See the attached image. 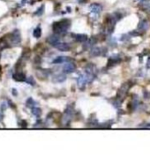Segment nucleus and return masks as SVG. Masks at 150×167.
<instances>
[{"mask_svg": "<svg viewBox=\"0 0 150 167\" xmlns=\"http://www.w3.org/2000/svg\"><path fill=\"white\" fill-rule=\"evenodd\" d=\"M8 35L10 36L9 41H10L11 44L16 46L21 43V35H20V32L19 29H14Z\"/></svg>", "mask_w": 150, "mask_h": 167, "instance_id": "f03ea898", "label": "nucleus"}, {"mask_svg": "<svg viewBox=\"0 0 150 167\" xmlns=\"http://www.w3.org/2000/svg\"><path fill=\"white\" fill-rule=\"evenodd\" d=\"M87 42H88V43H87V46H85V47H86V48H88V47H90V46L94 45V44L96 43V40H95L94 38H92V39H90V40L88 39Z\"/></svg>", "mask_w": 150, "mask_h": 167, "instance_id": "aec40b11", "label": "nucleus"}, {"mask_svg": "<svg viewBox=\"0 0 150 167\" xmlns=\"http://www.w3.org/2000/svg\"><path fill=\"white\" fill-rule=\"evenodd\" d=\"M0 71H1V66H0Z\"/></svg>", "mask_w": 150, "mask_h": 167, "instance_id": "cd10ccee", "label": "nucleus"}, {"mask_svg": "<svg viewBox=\"0 0 150 167\" xmlns=\"http://www.w3.org/2000/svg\"><path fill=\"white\" fill-rule=\"evenodd\" d=\"M73 115H74V110L73 108L71 107H67V109L65 110V112H64V121L65 120V122L71 121L72 118H73Z\"/></svg>", "mask_w": 150, "mask_h": 167, "instance_id": "423d86ee", "label": "nucleus"}, {"mask_svg": "<svg viewBox=\"0 0 150 167\" xmlns=\"http://www.w3.org/2000/svg\"><path fill=\"white\" fill-rule=\"evenodd\" d=\"M44 5H42L41 6V8H39L38 9V11L34 14H37V15H40V14H42L43 13H44Z\"/></svg>", "mask_w": 150, "mask_h": 167, "instance_id": "5701e85b", "label": "nucleus"}, {"mask_svg": "<svg viewBox=\"0 0 150 167\" xmlns=\"http://www.w3.org/2000/svg\"><path fill=\"white\" fill-rule=\"evenodd\" d=\"M130 89V83L128 82H125L122 85V87L120 88V90L118 92V96H117V99L122 103V101L125 98L126 96V94Z\"/></svg>", "mask_w": 150, "mask_h": 167, "instance_id": "7ed1b4c3", "label": "nucleus"}, {"mask_svg": "<svg viewBox=\"0 0 150 167\" xmlns=\"http://www.w3.org/2000/svg\"><path fill=\"white\" fill-rule=\"evenodd\" d=\"M120 59L119 58H110V59H109V62H108V66L110 67V66H112V65H116V64H118V62H120Z\"/></svg>", "mask_w": 150, "mask_h": 167, "instance_id": "6ab92c4d", "label": "nucleus"}, {"mask_svg": "<svg viewBox=\"0 0 150 167\" xmlns=\"http://www.w3.org/2000/svg\"><path fill=\"white\" fill-rule=\"evenodd\" d=\"M139 1H140V2H142V1H143V0H139Z\"/></svg>", "mask_w": 150, "mask_h": 167, "instance_id": "bb28decb", "label": "nucleus"}, {"mask_svg": "<svg viewBox=\"0 0 150 167\" xmlns=\"http://www.w3.org/2000/svg\"><path fill=\"white\" fill-rule=\"evenodd\" d=\"M75 70H76V65H75L74 62H68L63 67V72L64 74L74 73V72H75Z\"/></svg>", "mask_w": 150, "mask_h": 167, "instance_id": "39448f33", "label": "nucleus"}, {"mask_svg": "<svg viewBox=\"0 0 150 167\" xmlns=\"http://www.w3.org/2000/svg\"><path fill=\"white\" fill-rule=\"evenodd\" d=\"M33 35H34V37H35V38H40V37H41V35H42V29H41L40 26L36 27V28L34 29Z\"/></svg>", "mask_w": 150, "mask_h": 167, "instance_id": "a211bd4d", "label": "nucleus"}, {"mask_svg": "<svg viewBox=\"0 0 150 167\" xmlns=\"http://www.w3.org/2000/svg\"><path fill=\"white\" fill-rule=\"evenodd\" d=\"M65 79H66V76L64 75V74H58L55 77H53L52 80H53L54 82H63V81L65 80Z\"/></svg>", "mask_w": 150, "mask_h": 167, "instance_id": "dca6fc26", "label": "nucleus"}, {"mask_svg": "<svg viewBox=\"0 0 150 167\" xmlns=\"http://www.w3.org/2000/svg\"><path fill=\"white\" fill-rule=\"evenodd\" d=\"M7 47H9V44H8L6 36L1 37L0 38V51H2L3 50L6 49Z\"/></svg>", "mask_w": 150, "mask_h": 167, "instance_id": "ddd939ff", "label": "nucleus"}, {"mask_svg": "<svg viewBox=\"0 0 150 167\" xmlns=\"http://www.w3.org/2000/svg\"><path fill=\"white\" fill-rule=\"evenodd\" d=\"M27 105L30 107H34L35 105V102L32 98H28V101H27Z\"/></svg>", "mask_w": 150, "mask_h": 167, "instance_id": "412c9836", "label": "nucleus"}, {"mask_svg": "<svg viewBox=\"0 0 150 167\" xmlns=\"http://www.w3.org/2000/svg\"><path fill=\"white\" fill-rule=\"evenodd\" d=\"M104 52H105V49L104 48H94L92 49L91 52H90V56L91 57H96V56H100L103 55Z\"/></svg>", "mask_w": 150, "mask_h": 167, "instance_id": "1a4fd4ad", "label": "nucleus"}, {"mask_svg": "<svg viewBox=\"0 0 150 167\" xmlns=\"http://www.w3.org/2000/svg\"><path fill=\"white\" fill-rule=\"evenodd\" d=\"M26 82L29 83L30 85H34V84H35V82H34V79H33L32 77H29L28 79H27Z\"/></svg>", "mask_w": 150, "mask_h": 167, "instance_id": "4be33fe9", "label": "nucleus"}, {"mask_svg": "<svg viewBox=\"0 0 150 167\" xmlns=\"http://www.w3.org/2000/svg\"><path fill=\"white\" fill-rule=\"evenodd\" d=\"M102 5H100L99 4H92L89 5V10L91 13L94 14H98L102 12Z\"/></svg>", "mask_w": 150, "mask_h": 167, "instance_id": "0eeeda50", "label": "nucleus"}, {"mask_svg": "<svg viewBox=\"0 0 150 167\" xmlns=\"http://www.w3.org/2000/svg\"><path fill=\"white\" fill-rule=\"evenodd\" d=\"M140 127H145V128H150V123H147L145 125H140Z\"/></svg>", "mask_w": 150, "mask_h": 167, "instance_id": "393cba45", "label": "nucleus"}, {"mask_svg": "<svg viewBox=\"0 0 150 167\" xmlns=\"http://www.w3.org/2000/svg\"><path fill=\"white\" fill-rule=\"evenodd\" d=\"M0 57H1V54H0Z\"/></svg>", "mask_w": 150, "mask_h": 167, "instance_id": "c85d7f7f", "label": "nucleus"}, {"mask_svg": "<svg viewBox=\"0 0 150 167\" xmlns=\"http://www.w3.org/2000/svg\"><path fill=\"white\" fill-rule=\"evenodd\" d=\"M31 111H32L33 115H34L36 118H39V117L42 115V110H41L39 107H35V106L32 107Z\"/></svg>", "mask_w": 150, "mask_h": 167, "instance_id": "f3484780", "label": "nucleus"}, {"mask_svg": "<svg viewBox=\"0 0 150 167\" xmlns=\"http://www.w3.org/2000/svg\"><path fill=\"white\" fill-rule=\"evenodd\" d=\"M77 83H78V86L80 88V89H84L88 83H90L89 79L88 77L86 75V74H80V76L78 77L77 79Z\"/></svg>", "mask_w": 150, "mask_h": 167, "instance_id": "20e7f679", "label": "nucleus"}, {"mask_svg": "<svg viewBox=\"0 0 150 167\" xmlns=\"http://www.w3.org/2000/svg\"><path fill=\"white\" fill-rule=\"evenodd\" d=\"M147 67H148V69H150V57L148 58V61H147Z\"/></svg>", "mask_w": 150, "mask_h": 167, "instance_id": "a878e982", "label": "nucleus"}, {"mask_svg": "<svg viewBox=\"0 0 150 167\" xmlns=\"http://www.w3.org/2000/svg\"><path fill=\"white\" fill-rule=\"evenodd\" d=\"M75 40L80 43H84L88 41V35H83V34H80V35H76L74 36Z\"/></svg>", "mask_w": 150, "mask_h": 167, "instance_id": "2eb2a0df", "label": "nucleus"}, {"mask_svg": "<svg viewBox=\"0 0 150 167\" xmlns=\"http://www.w3.org/2000/svg\"><path fill=\"white\" fill-rule=\"evenodd\" d=\"M55 47L58 50H61V51H68L71 49V47H70V45L68 44H66V43H61V42H59Z\"/></svg>", "mask_w": 150, "mask_h": 167, "instance_id": "9b49d317", "label": "nucleus"}, {"mask_svg": "<svg viewBox=\"0 0 150 167\" xmlns=\"http://www.w3.org/2000/svg\"><path fill=\"white\" fill-rule=\"evenodd\" d=\"M20 126H22V127H27V126H28L27 121H25V120H22V121H21V124H20Z\"/></svg>", "mask_w": 150, "mask_h": 167, "instance_id": "b1692460", "label": "nucleus"}, {"mask_svg": "<svg viewBox=\"0 0 150 167\" xmlns=\"http://www.w3.org/2000/svg\"><path fill=\"white\" fill-rule=\"evenodd\" d=\"M148 22L145 20H143L142 21H140V23L139 24V27H138V30L141 31H146L148 29Z\"/></svg>", "mask_w": 150, "mask_h": 167, "instance_id": "4468645a", "label": "nucleus"}, {"mask_svg": "<svg viewBox=\"0 0 150 167\" xmlns=\"http://www.w3.org/2000/svg\"><path fill=\"white\" fill-rule=\"evenodd\" d=\"M71 60V59L69 57H65V56H59L58 58H56L54 60L52 61L53 64H61V63H64V62H68Z\"/></svg>", "mask_w": 150, "mask_h": 167, "instance_id": "f8f14e48", "label": "nucleus"}, {"mask_svg": "<svg viewBox=\"0 0 150 167\" xmlns=\"http://www.w3.org/2000/svg\"><path fill=\"white\" fill-rule=\"evenodd\" d=\"M47 41H48V43L50 44H51V45L55 47L60 42V39L57 35H52L49 36V38L47 39Z\"/></svg>", "mask_w": 150, "mask_h": 167, "instance_id": "6e6552de", "label": "nucleus"}, {"mask_svg": "<svg viewBox=\"0 0 150 167\" xmlns=\"http://www.w3.org/2000/svg\"><path fill=\"white\" fill-rule=\"evenodd\" d=\"M13 78L14 80H16V81H26L27 80V77H26V74L24 73H21V72H18V73H15L13 75Z\"/></svg>", "mask_w": 150, "mask_h": 167, "instance_id": "9d476101", "label": "nucleus"}, {"mask_svg": "<svg viewBox=\"0 0 150 167\" xmlns=\"http://www.w3.org/2000/svg\"><path fill=\"white\" fill-rule=\"evenodd\" d=\"M70 28V21L68 20H62L53 23L52 29L57 34H64Z\"/></svg>", "mask_w": 150, "mask_h": 167, "instance_id": "f257e3e1", "label": "nucleus"}]
</instances>
